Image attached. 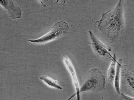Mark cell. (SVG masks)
I'll use <instances>...</instances> for the list:
<instances>
[{"instance_id": "cell-1", "label": "cell", "mask_w": 134, "mask_h": 100, "mask_svg": "<svg viewBox=\"0 0 134 100\" xmlns=\"http://www.w3.org/2000/svg\"><path fill=\"white\" fill-rule=\"evenodd\" d=\"M98 28L112 44L115 42L122 33L124 27V2L119 1L113 9L102 14L98 21Z\"/></svg>"}, {"instance_id": "cell-2", "label": "cell", "mask_w": 134, "mask_h": 100, "mask_svg": "<svg viewBox=\"0 0 134 100\" xmlns=\"http://www.w3.org/2000/svg\"><path fill=\"white\" fill-rule=\"evenodd\" d=\"M106 80L105 76L98 68L90 70L85 77L84 83L80 87V92L98 93L105 90Z\"/></svg>"}, {"instance_id": "cell-3", "label": "cell", "mask_w": 134, "mask_h": 100, "mask_svg": "<svg viewBox=\"0 0 134 100\" xmlns=\"http://www.w3.org/2000/svg\"><path fill=\"white\" fill-rule=\"evenodd\" d=\"M69 29V24L65 21H58L45 35L36 39L28 40V41L35 44H45L66 35Z\"/></svg>"}, {"instance_id": "cell-4", "label": "cell", "mask_w": 134, "mask_h": 100, "mask_svg": "<svg viewBox=\"0 0 134 100\" xmlns=\"http://www.w3.org/2000/svg\"><path fill=\"white\" fill-rule=\"evenodd\" d=\"M91 44L93 50L99 56L107 58L110 60L113 59L114 54H112L111 49L95 36L91 31H88Z\"/></svg>"}, {"instance_id": "cell-5", "label": "cell", "mask_w": 134, "mask_h": 100, "mask_svg": "<svg viewBox=\"0 0 134 100\" xmlns=\"http://www.w3.org/2000/svg\"><path fill=\"white\" fill-rule=\"evenodd\" d=\"M0 4L6 9L9 17L13 19H19L21 17V10L12 1H0Z\"/></svg>"}, {"instance_id": "cell-6", "label": "cell", "mask_w": 134, "mask_h": 100, "mask_svg": "<svg viewBox=\"0 0 134 100\" xmlns=\"http://www.w3.org/2000/svg\"><path fill=\"white\" fill-rule=\"evenodd\" d=\"M122 59H120L118 60L117 62L116 66V71L114 81V86L117 93L120 94V92L121 78V72H122Z\"/></svg>"}, {"instance_id": "cell-7", "label": "cell", "mask_w": 134, "mask_h": 100, "mask_svg": "<svg viewBox=\"0 0 134 100\" xmlns=\"http://www.w3.org/2000/svg\"><path fill=\"white\" fill-rule=\"evenodd\" d=\"M118 60L116 55L114 54V58L111 60V63L109 67L107 73V78L109 82L113 84L114 81V77L116 73V66Z\"/></svg>"}, {"instance_id": "cell-8", "label": "cell", "mask_w": 134, "mask_h": 100, "mask_svg": "<svg viewBox=\"0 0 134 100\" xmlns=\"http://www.w3.org/2000/svg\"><path fill=\"white\" fill-rule=\"evenodd\" d=\"M40 80L43 81L44 83L47 85L48 86L56 89L58 90H61L62 89V87L58 84V82L57 80L52 79L49 77L42 76L40 77Z\"/></svg>"}, {"instance_id": "cell-9", "label": "cell", "mask_w": 134, "mask_h": 100, "mask_svg": "<svg viewBox=\"0 0 134 100\" xmlns=\"http://www.w3.org/2000/svg\"><path fill=\"white\" fill-rule=\"evenodd\" d=\"M124 77L127 86L134 92V73L126 71L124 74Z\"/></svg>"}, {"instance_id": "cell-10", "label": "cell", "mask_w": 134, "mask_h": 100, "mask_svg": "<svg viewBox=\"0 0 134 100\" xmlns=\"http://www.w3.org/2000/svg\"><path fill=\"white\" fill-rule=\"evenodd\" d=\"M120 95V100H134V97L124 94V93H121Z\"/></svg>"}, {"instance_id": "cell-11", "label": "cell", "mask_w": 134, "mask_h": 100, "mask_svg": "<svg viewBox=\"0 0 134 100\" xmlns=\"http://www.w3.org/2000/svg\"><path fill=\"white\" fill-rule=\"evenodd\" d=\"M76 93H75V94H74V95H72V96H71V97H70V98H69L68 99V100H71V99H72V98H73V97H75V96H76Z\"/></svg>"}]
</instances>
